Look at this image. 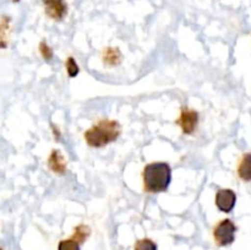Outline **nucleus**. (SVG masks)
<instances>
[{
  "label": "nucleus",
  "instance_id": "10",
  "mask_svg": "<svg viewBox=\"0 0 251 250\" xmlns=\"http://www.w3.org/2000/svg\"><path fill=\"white\" fill-rule=\"evenodd\" d=\"M90 235V228L85 225H80L77 227H75L74 229V234H73V239H75L76 242L83 243L86 240V238Z\"/></svg>",
  "mask_w": 251,
  "mask_h": 250
},
{
  "label": "nucleus",
  "instance_id": "4",
  "mask_svg": "<svg viewBox=\"0 0 251 250\" xmlns=\"http://www.w3.org/2000/svg\"><path fill=\"white\" fill-rule=\"evenodd\" d=\"M176 124L181 127V131L184 134H193L199 124L198 112L194 109H190V108H184L180 113V117L176 120Z\"/></svg>",
  "mask_w": 251,
  "mask_h": 250
},
{
  "label": "nucleus",
  "instance_id": "7",
  "mask_svg": "<svg viewBox=\"0 0 251 250\" xmlns=\"http://www.w3.org/2000/svg\"><path fill=\"white\" fill-rule=\"evenodd\" d=\"M48 164H49V168L56 174H64L66 172V162L64 156L61 154L60 151L58 150H54L51 151L50 156H49L48 159Z\"/></svg>",
  "mask_w": 251,
  "mask_h": 250
},
{
  "label": "nucleus",
  "instance_id": "1",
  "mask_svg": "<svg viewBox=\"0 0 251 250\" xmlns=\"http://www.w3.org/2000/svg\"><path fill=\"white\" fill-rule=\"evenodd\" d=\"M145 191L150 194L164 193L172 181V168L166 162H152L145 166L142 172Z\"/></svg>",
  "mask_w": 251,
  "mask_h": 250
},
{
  "label": "nucleus",
  "instance_id": "11",
  "mask_svg": "<svg viewBox=\"0 0 251 250\" xmlns=\"http://www.w3.org/2000/svg\"><path fill=\"white\" fill-rule=\"evenodd\" d=\"M134 250H157V244L150 238H144L135 243Z\"/></svg>",
  "mask_w": 251,
  "mask_h": 250
},
{
  "label": "nucleus",
  "instance_id": "2",
  "mask_svg": "<svg viewBox=\"0 0 251 250\" xmlns=\"http://www.w3.org/2000/svg\"><path fill=\"white\" fill-rule=\"evenodd\" d=\"M120 125L115 120L100 119L97 124L91 126L85 131V141L91 147L107 146L110 142H114L119 137Z\"/></svg>",
  "mask_w": 251,
  "mask_h": 250
},
{
  "label": "nucleus",
  "instance_id": "5",
  "mask_svg": "<svg viewBox=\"0 0 251 250\" xmlns=\"http://www.w3.org/2000/svg\"><path fill=\"white\" fill-rule=\"evenodd\" d=\"M216 206L225 213L232 212L237 202V195L230 189H221L216 194Z\"/></svg>",
  "mask_w": 251,
  "mask_h": 250
},
{
  "label": "nucleus",
  "instance_id": "9",
  "mask_svg": "<svg viewBox=\"0 0 251 250\" xmlns=\"http://www.w3.org/2000/svg\"><path fill=\"white\" fill-rule=\"evenodd\" d=\"M238 175L242 180L251 181V153H245L238 166Z\"/></svg>",
  "mask_w": 251,
  "mask_h": 250
},
{
  "label": "nucleus",
  "instance_id": "8",
  "mask_svg": "<svg viewBox=\"0 0 251 250\" xmlns=\"http://www.w3.org/2000/svg\"><path fill=\"white\" fill-rule=\"evenodd\" d=\"M103 63L108 66H115L119 65L122 63L123 55L118 48H113V47H108L103 51Z\"/></svg>",
  "mask_w": 251,
  "mask_h": 250
},
{
  "label": "nucleus",
  "instance_id": "12",
  "mask_svg": "<svg viewBox=\"0 0 251 250\" xmlns=\"http://www.w3.org/2000/svg\"><path fill=\"white\" fill-rule=\"evenodd\" d=\"M58 250H80V243L75 239H64L59 243Z\"/></svg>",
  "mask_w": 251,
  "mask_h": 250
},
{
  "label": "nucleus",
  "instance_id": "13",
  "mask_svg": "<svg viewBox=\"0 0 251 250\" xmlns=\"http://www.w3.org/2000/svg\"><path fill=\"white\" fill-rule=\"evenodd\" d=\"M66 71H68V75L70 76V77H75L76 75L78 74V71H80V68H78L77 63L75 61V59L73 58V56H69L68 59H66Z\"/></svg>",
  "mask_w": 251,
  "mask_h": 250
},
{
  "label": "nucleus",
  "instance_id": "3",
  "mask_svg": "<svg viewBox=\"0 0 251 250\" xmlns=\"http://www.w3.org/2000/svg\"><path fill=\"white\" fill-rule=\"evenodd\" d=\"M237 225L232 220L226 218L222 220L213 229V238L218 247H228L235 240Z\"/></svg>",
  "mask_w": 251,
  "mask_h": 250
},
{
  "label": "nucleus",
  "instance_id": "6",
  "mask_svg": "<svg viewBox=\"0 0 251 250\" xmlns=\"http://www.w3.org/2000/svg\"><path fill=\"white\" fill-rule=\"evenodd\" d=\"M46 12L50 19L60 21L68 14V4L65 0H42Z\"/></svg>",
  "mask_w": 251,
  "mask_h": 250
},
{
  "label": "nucleus",
  "instance_id": "14",
  "mask_svg": "<svg viewBox=\"0 0 251 250\" xmlns=\"http://www.w3.org/2000/svg\"><path fill=\"white\" fill-rule=\"evenodd\" d=\"M39 50H41L42 56H43L46 60H50L51 56H53V50H51V48L46 43V42H42L41 46H39Z\"/></svg>",
  "mask_w": 251,
  "mask_h": 250
}]
</instances>
